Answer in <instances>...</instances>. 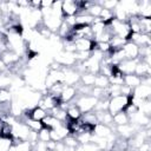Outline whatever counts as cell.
Wrapping results in <instances>:
<instances>
[{"label":"cell","instance_id":"9a60e30c","mask_svg":"<svg viewBox=\"0 0 151 151\" xmlns=\"http://www.w3.org/2000/svg\"><path fill=\"white\" fill-rule=\"evenodd\" d=\"M94 79H96V74L85 72V73L80 74L79 84L85 85V86H93V85H94Z\"/></svg>","mask_w":151,"mask_h":151},{"label":"cell","instance_id":"9c48e42d","mask_svg":"<svg viewBox=\"0 0 151 151\" xmlns=\"http://www.w3.org/2000/svg\"><path fill=\"white\" fill-rule=\"evenodd\" d=\"M66 114H67V118L71 119V120H78V119H80V117H81L83 113H81L80 109L76 105L74 99L68 103V107L66 109Z\"/></svg>","mask_w":151,"mask_h":151},{"label":"cell","instance_id":"e0dca14e","mask_svg":"<svg viewBox=\"0 0 151 151\" xmlns=\"http://www.w3.org/2000/svg\"><path fill=\"white\" fill-rule=\"evenodd\" d=\"M22 122H24V123L28 126V129L32 130V131H37V132H39V131L44 127L41 122H39V120H34V119H31V118H25Z\"/></svg>","mask_w":151,"mask_h":151},{"label":"cell","instance_id":"ffe728a7","mask_svg":"<svg viewBox=\"0 0 151 151\" xmlns=\"http://www.w3.org/2000/svg\"><path fill=\"white\" fill-rule=\"evenodd\" d=\"M12 145H13V138L12 137L0 136V151H8Z\"/></svg>","mask_w":151,"mask_h":151},{"label":"cell","instance_id":"7a4b0ae2","mask_svg":"<svg viewBox=\"0 0 151 151\" xmlns=\"http://www.w3.org/2000/svg\"><path fill=\"white\" fill-rule=\"evenodd\" d=\"M76 105L80 109L81 113H86L90 111H93L98 99L94 98L93 96H79L77 94V97L74 98Z\"/></svg>","mask_w":151,"mask_h":151},{"label":"cell","instance_id":"52a82bcc","mask_svg":"<svg viewBox=\"0 0 151 151\" xmlns=\"http://www.w3.org/2000/svg\"><path fill=\"white\" fill-rule=\"evenodd\" d=\"M78 92H77V87L76 86H68L66 85L60 94V100L61 103H70L76 97H77Z\"/></svg>","mask_w":151,"mask_h":151},{"label":"cell","instance_id":"d4e9b609","mask_svg":"<svg viewBox=\"0 0 151 151\" xmlns=\"http://www.w3.org/2000/svg\"><path fill=\"white\" fill-rule=\"evenodd\" d=\"M118 2H119V1H117V0H105V1H101L100 5H101V7L105 8V9L113 11V9L116 8V6L118 5Z\"/></svg>","mask_w":151,"mask_h":151},{"label":"cell","instance_id":"4fadbf2b","mask_svg":"<svg viewBox=\"0 0 151 151\" xmlns=\"http://www.w3.org/2000/svg\"><path fill=\"white\" fill-rule=\"evenodd\" d=\"M41 123H42V126L46 127V129H48V130H53V129H55V127H58L59 125L63 124L60 120H58L57 118H54V117L51 116V114H47V116L41 120Z\"/></svg>","mask_w":151,"mask_h":151},{"label":"cell","instance_id":"8fae6325","mask_svg":"<svg viewBox=\"0 0 151 151\" xmlns=\"http://www.w3.org/2000/svg\"><path fill=\"white\" fill-rule=\"evenodd\" d=\"M123 84L131 87V88H136L138 85L142 84V78L138 77L137 74L132 73V74H125L123 77Z\"/></svg>","mask_w":151,"mask_h":151},{"label":"cell","instance_id":"7402d4cb","mask_svg":"<svg viewBox=\"0 0 151 151\" xmlns=\"http://www.w3.org/2000/svg\"><path fill=\"white\" fill-rule=\"evenodd\" d=\"M17 151H33V146L27 140H21L14 144Z\"/></svg>","mask_w":151,"mask_h":151},{"label":"cell","instance_id":"603a6c76","mask_svg":"<svg viewBox=\"0 0 151 151\" xmlns=\"http://www.w3.org/2000/svg\"><path fill=\"white\" fill-rule=\"evenodd\" d=\"M63 143L66 146H70V147H78L79 146V143H78L76 136H72V134H68L66 138H64L63 139Z\"/></svg>","mask_w":151,"mask_h":151},{"label":"cell","instance_id":"44dd1931","mask_svg":"<svg viewBox=\"0 0 151 151\" xmlns=\"http://www.w3.org/2000/svg\"><path fill=\"white\" fill-rule=\"evenodd\" d=\"M138 111L143 114L150 116V113H151V101H150V99L143 100V103L138 106Z\"/></svg>","mask_w":151,"mask_h":151},{"label":"cell","instance_id":"cb8c5ba5","mask_svg":"<svg viewBox=\"0 0 151 151\" xmlns=\"http://www.w3.org/2000/svg\"><path fill=\"white\" fill-rule=\"evenodd\" d=\"M38 138L40 142H44V143H47L51 140V137H50V130L46 129V127H42L39 132H38Z\"/></svg>","mask_w":151,"mask_h":151},{"label":"cell","instance_id":"484cf974","mask_svg":"<svg viewBox=\"0 0 151 151\" xmlns=\"http://www.w3.org/2000/svg\"><path fill=\"white\" fill-rule=\"evenodd\" d=\"M53 2L54 1H51V0H44V1H41V6H40V9L41 8H51L52 7V5H53Z\"/></svg>","mask_w":151,"mask_h":151},{"label":"cell","instance_id":"5bb4252c","mask_svg":"<svg viewBox=\"0 0 151 151\" xmlns=\"http://www.w3.org/2000/svg\"><path fill=\"white\" fill-rule=\"evenodd\" d=\"M112 120H113V125H116V126H119V125H124V124L130 123V119H129L127 114L124 111L113 114L112 116Z\"/></svg>","mask_w":151,"mask_h":151},{"label":"cell","instance_id":"8992f818","mask_svg":"<svg viewBox=\"0 0 151 151\" xmlns=\"http://www.w3.org/2000/svg\"><path fill=\"white\" fill-rule=\"evenodd\" d=\"M138 63V59H134V60H130V59H124L122 60L117 67L119 68V71L125 76V74H132L134 73V68H136V65Z\"/></svg>","mask_w":151,"mask_h":151},{"label":"cell","instance_id":"3957f363","mask_svg":"<svg viewBox=\"0 0 151 151\" xmlns=\"http://www.w3.org/2000/svg\"><path fill=\"white\" fill-rule=\"evenodd\" d=\"M122 51H123L125 59L134 60V59L139 58V47L131 41H126L125 45L122 47Z\"/></svg>","mask_w":151,"mask_h":151},{"label":"cell","instance_id":"2e32d148","mask_svg":"<svg viewBox=\"0 0 151 151\" xmlns=\"http://www.w3.org/2000/svg\"><path fill=\"white\" fill-rule=\"evenodd\" d=\"M94 87H99V88H106L110 86V81L109 78L103 76V74H96V79H94Z\"/></svg>","mask_w":151,"mask_h":151},{"label":"cell","instance_id":"ac0fdd59","mask_svg":"<svg viewBox=\"0 0 151 151\" xmlns=\"http://www.w3.org/2000/svg\"><path fill=\"white\" fill-rule=\"evenodd\" d=\"M139 26H140V33L150 34V32H151V20H150V18H140L139 17Z\"/></svg>","mask_w":151,"mask_h":151},{"label":"cell","instance_id":"d6986e66","mask_svg":"<svg viewBox=\"0 0 151 151\" xmlns=\"http://www.w3.org/2000/svg\"><path fill=\"white\" fill-rule=\"evenodd\" d=\"M101 9H103V7H101L100 2H92V5L87 8L86 12H87L91 17H93V18H99V14H100Z\"/></svg>","mask_w":151,"mask_h":151},{"label":"cell","instance_id":"7c38bea8","mask_svg":"<svg viewBox=\"0 0 151 151\" xmlns=\"http://www.w3.org/2000/svg\"><path fill=\"white\" fill-rule=\"evenodd\" d=\"M92 41L93 40H88L86 38H79V39L74 40L73 44H74L76 51H88V52H91Z\"/></svg>","mask_w":151,"mask_h":151},{"label":"cell","instance_id":"ba28073f","mask_svg":"<svg viewBox=\"0 0 151 151\" xmlns=\"http://www.w3.org/2000/svg\"><path fill=\"white\" fill-rule=\"evenodd\" d=\"M150 73H151L150 64H146L138 58V63L134 68V74H137L140 78H144V77H150Z\"/></svg>","mask_w":151,"mask_h":151},{"label":"cell","instance_id":"5b68a950","mask_svg":"<svg viewBox=\"0 0 151 151\" xmlns=\"http://www.w3.org/2000/svg\"><path fill=\"white\" fill-rule=\"evenodd\" d=\"M133 97L140 100H147L151 97V86L146 84H140L136 88H133Z\"/></svg>","mask_w":151,"mask_h":151},{"label":"cell","instance_id":"30bf717a","mask_svg":"<svg viewBox=\"0 0 151 151\" xmlns=\"http://www.w3.org/2000/svg\"><path fill=\"white\" fill-rule=\"evenodd\" d=\"M113 132V129L107 126V125H104V124H96L94 125V130H93V134L96 137H99V138H107L111 133Z\"/></svg>","mask_w":151,"mask_h":151},{"label":"cell","instance_id":"4316f807","mask_svg":"<svg viewBox=\"0 0 151 151\" xmlns=\"http://www.w3.org/2000/svg\"><path fill=\"white\" fill-rule=\"evenodd\" d=\"M0 14H1V13H0Z\"/></svg>","mask_w":151,"mask_h":151},{"label":"cell","instance_id":"277c9868","mask_svg":"<svg viewBox=\"0 0 151 151\" xmlns=\"http://www.w3.org/2000/svg\"><path fill=\"white\" fill-rule=\"evenodd\" d=\"M78 11H79V8H78V5H77V1H72V0L61 1V14H63V18L77 15Z\"/></svg>","mask_w":151,"mask_h":151},{"label":"cell","instance_id":"6da1fadb","mask_svg":"<svg viewBox=\"0 0 151 151\" xmlns=\"http://www.w3.org/2000/svg\"><path fill=\"white\" fill-rule=\"evenodd\" d=\"M132 97V96H131ZM131 97H125V96H117V97H112L109 100V112L113 116L118 112H122L126 109V106L131 103Z\"/></svg>","mask_w":151,"mask_h":151}]
</instances>
